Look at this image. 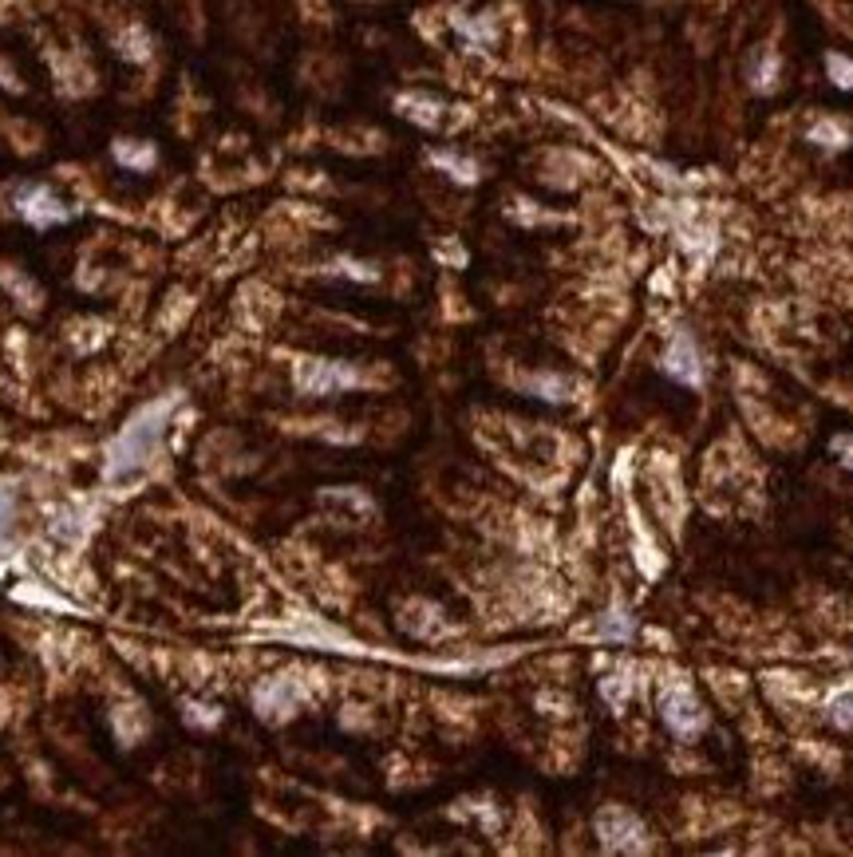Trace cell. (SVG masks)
Here are the masks:
<instances>
[{
  "mask_svg": "<svg viewBox=\"0 0 853 857\" xmlns=\"http://www.w3.org/2000/svg\"><path fill=\"white\" fill-rule=\"evenodd\" d=\"M826 76H830L834 87L853 91V60L850 56H842V52H826Z\"/></svg>",
  "mask_w": 853,
  "mask_h": 857,
  "instance_id": "obj_16",
  "label": "cell"
},
{
  "mask_svg": "<svg viewBox=\"0 0 853 857\" xmlns=\"http://www.w3.org/2000/svg\"><path fill=\"white\" fill-rule=\"evenodd\" d=\"M522 388L530 391V395H538V399H545V403H565V399H569V391H573V384H569L565 376L542 372V376H530Z\"/></svg>",
  "mask_w": 853,
  "mask_h": 857,
  "instance_id": "obj_8",
  "label": "cell"
},
{
  "mask_svg": "<svg viewBox=\"0 0 853 857\" xmlns=\"http://www.w3.org/2000/svg\"><path fill=\"white\" fill-rule=\"evenodd\" d=\"M297 703H301V688L289 676H273V680H261L253 688V711L265 723H285L297 711Z\"/></svg>",
  "mask_w": 853,
  "mask_h": 857,
  "instance_id": "obj_6",
  "label": "cell"
},
{
  "mask_svg": "<svg viewBox=\"0 0 853 857\" xmlns=\"http://www.w3.org/2000/svg\"><path fill=\"white\" fill-rule=\"evenodd\" d=\"M0 281H4V285H8V289H12L16 297H28V305L36 309V301H40V289H36L32 281H20V277H12L8 269H0Z\"/></svg>",
  "mask_w": 853,
  "mask_h": 857,
  "instance_id": "obj_19",
  "label": "cell"
},
{
  "mask_svg": "<svg viewBox=\"0 0 853 857\" xmlns=\"http://www.w3.org/2000/svg\"><path fill=\"white\" fill-rule=\"evenodd\" d=\"M747 79H751V87H755V91H775L778 56L771 52V48H759V52L751 56V72H747Z\"/></svg>",
  "mask_w": 853,
  "mask_h": 857,
  "instance_id": "obj_9",
  "label": "cell"
},
{
  "mask_svg": "<svg viewBox=\"0 0 853 857\" xmlns=\"http://www.w3.org/2000/svg\"><path fill=\"white\" fill-rule=\"evenodd\" d=\"M660 719L676 739H696L699 731L707 727V711H703L699 696L684 680H668L660 688Z\"/></svg>",
  "mask_w": 853,
  "mask_h": 857,
  "instance_id": "obj_4",
  "label": "cell"
},
{
  "mask_svg": "<svg viewBox=\"0 0 853 857\" xmlns=\"http://www.w3.org/2000/svg\"><path fill=\"white\" fill-rule=\"evenodd\" d=\"M660 372H664L668 380L684 384V388H703V384H707L711 364H707L703 348H699L696 336H692L688 328H676V332H672V340H668V348H664V356H660Z\"/></svg>",
  "mask_w": 853,
  "mask_h": 857,
  "instance_id": "obj_3",
  "label": "cell"
},
{
  "mask_svg": "<svg viewBox=\"0 0 853 857\" xmlns=\"http://www.w3.org/2000/svg\"><path fill=\"white\" fill-rule=\"evenodd\" d=\"M455 28L466 32V40H474V44H490L494 40V28H490V20H463V16H455Z\"/></svg>",
  "mask_w": 853,
  "mask_h": 857,
  "instance_id": "obj_18",
  "label": "cell"
},
{
  "mask_svg": "<svg viewBox=\"0 0 853 857\" xmlns=\"http://www.w3.org/2000/svg\"><path fill=\"white\" fill-rule=\"evenodd\" d=\"M593 826H597L601 850H609V854H644V850L652 846L644 822H640L632 810H624V806H605V810L593 818Z\"/></svg>",
  "mask_w": 853,
  "mask_h": 857,
  "instance_id": "obj_5",
  "label": "cell"
},
{
  "mask_svg": "<svg viewBox=\"0 0 853 857\" xmlns=\"http://www.w3.org/2000/svg\"><path fill=\"white\" fill-rule=\"evenodd\" d=\"M806 139H810V143H818V147H830V151H842V147H850V135H846V127H842V123H834V119H826V123H814V127L806 131Z\"/></svg>",
  "mask_w": 853,
  "mask_h": 857,
  "instance_id": "obj_12",
  "label": "cell"
},
{
  "mask_svg": "<svg viewBox=\"0 0 853 857\" xmlns=\"http://www.w3.org/2000/svg\"><path fill=\"white\" fill-rule=\"evenodd\" d=\"M826 719L838 731H853V684H842L838 692L826 696Z\"/></svg>",
  "mask_w": 853,
  "mask_h": 857,
  "instance_id": "obj_10",
  "label": "cell"
},
{
  "mask_svg": "<svg viewBox=\"0 0 853 857\" xmlns=\"http://www.w3.org/2000/svg\"><path fill=\"white\" fill-rule=\"evenodd\" d=\"M12 522H16V490L0 482V553L12 546Z\"/></svg>",
  "mask_w": 853,
  "mask_h": 857,
  "instance_id": "obj_13",
  "label": "cell"
},
{
  "mask_svg": "<svg viewBox=\"0 0 853 857\" xmlns=\"http://www.w3.org/2000/svg\"><path fill=\"white\" fill-rule=\"evenodd\" d=\"M182 719H186V727L210 731V727H218V723H222V711H218V707H206V703L186 700L182 703Z\"/></svg>",
  "mask_w": 853,
  "mask_h": 857,
  "instance_id": "obj_14",
  "label": "cell"
},
{
  "mask_svg": "<svg viewBox=\"0 0 853 857\" xmlns=\"http://www.w3.org/2000/svg\"><path fill=\"white\" fill-rule=\"evenodd\" d=\"M830 451H834V459H838L842 467L853 470V435H834V439H830Z\"/></svg>",
  "mask_w": 853,
  "mask_h": 857,
  "instance_id": "obj_20",
  "label": "cell"
},
{
  "mask_svg": "<svg viewBox=\"0 0 853 857\" xmlns=\"http://www.w3.org/2000/svg\"><path fill=\"white\" fill-rule=\"evenodd\" d=\"M16 210H20V218H24L28 226H36V230H48V226L72 218V210H68L48 186H20V190H16Z\"/></svg>",
  "mask_w": 853,
  "mask_h": 857,
  "instance_id": "obj_7",
  "label": "cell"
},
{
  "mask_svg": "<svg viewBox=\"0 0 853 857\" xmlns=\"http://www.w3.org/2000/svg\"><path fill=\"white\" fill-rule=\"evenodd\" d=\"M293 388L309 399H328V395L364 388V372L344 360H301L293 368Z\"/></svg>",
  "mask_w": 853,
  "mask_h": 857,
  "instance_id": "obj_2",
  "label": "cell"
},
{
  "mask_svg": "<svg viewBox=\"0 0 853 857\" xmlns=\"http://www.w3.org/2000/svg\"><path fill=\"white\" fill-rule=\"evenodd\" d=\"M12 597H16V601H40V605H52V609H68V605L60 601V597H48V593H32L28 585H24V589H12Z\"/></svg>",
  "mask_w": 853,
  "mask_h": 857,
  "instance_id": "obj_21",
  "label": "cell"
},
{
  "mask_svg": "<svg viewBox=\"0 0 853 857\" xmlns=\"http://www.w3.org/2000/svg\"><path fill=\"white\" fill-rule=\"evenodd\" d=\"M111 151H115V158H119L127 170H151V166H155V147H151V143L123 139V143H115Z\"/></svg>",
  "mask_w": 853,
  "mask_h": 857,
  "instance_id": "obj_11",
  "label": "cell"
},
{
  "mask_svg": "<svg viewBox=\"0 0 853 857\" xmlns=\"http://www.w3.org/2000/svg\"><path fill=\"white\" fill-rule=\"evenodd\" d=\"M431 162H435L439 170H451V178H455V182H466V186H470V182H478V166H474L470 158L443 155V151H439V155H431Z\"/></svg>",
  "mask_w": 853,
  "mask_h": 857,
  "instance_id": "obj_15",
  "label": "cell"
},
{
  "mask_svg": "<svg viewBox=\"0 0 853 857\" xmlns=\"http://www.w3.org/2000/svg\"><path fill=\"white\" fill-rule=\"evenodd\" d=\"M632 628H636V621H632L621 605H617V609H609V613H605V621H601V636H605V640H628V636H632Z\"/></svg>",
  "mask_w": 853,
  "mask_h": 857,
  "instance_id": "obj_17",
  "label": "cell"
},
{
  "mask_svg": "<svg viewBox=\"0 0 853 857\" xmlns=\"http://www.w3.org/2000/svg\"><path fill=\"white\" fill-rule=\"evenodd\" d=\"M178 403H182V395L170 391V395H162L155 403L139 407V411L119 427V435H115L111 447H107V467H103V478H107V482H131V478H139L143 470H151L158 447H162V431H166V423H170V415H174Z\"/></svg>",
  "mask_w": 853,
  "mask_h": 857,
  "instance_id": "obj_1",
  "label": "cell"
}]
</instances>
